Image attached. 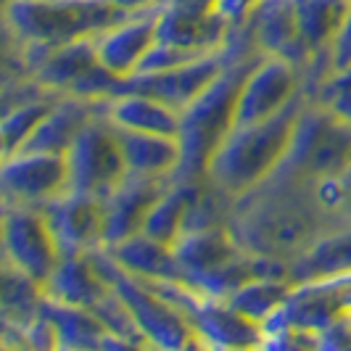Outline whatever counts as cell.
<instances>
[{
    "label": "cell",
    "instance_id": "484cf974",
    "mask_svg": "<svg viewBox=\"0 0 351 351\" xmlns=\"http://www.w3.org/2000/svg\"><path fill=\"white\" fill-rule=\"evenodd\" d=\"M43 315L51 319L58 338V349H104L108 330L90 309L69 306L45 296Z\"/></svg>",
    "mask_w": 351,
    "mask_h": 351
},
{
    "label": "cell",
    "instance_id": "3957f363",
    "mask_svg": "<svg viewBox=\"0 0 351 351\" xmlns=\"http://www.w3.org/2000/svg\"><path fill=\"white\" fill-rule=\"evenodd\" d=\"M122 19L127 14L106 0H5V27L27 61L37 56L35 66L53 48L98 37Z\"/></svg>",
    "mask_w": 351,
    "mask_h": 351
},
{
    "label": "cell",
    "instance_id": "8992f818",
    "mask_svg": "<svg viewBox=\"0 0 351 351\" xmlns=\"http://www.w3.org/2000/svg\"><path fill=\"white\" fill-rule=\"evenodd\" d=\"M90 256H93L95 267L101 269L106 282L130 306V312L135 317L141 333L145 335L148 346H158V349H188V346H198V338L193 333L191 319L182 315L175 304H169L161 293H156L148 282H143L135 275L124 272L122 267L106 254V248L90 251Z\"/></svg>",
    "mask_w": 351,
    "mask_h": 351
},
{
    "label": "cell",
    "instance_id": "1f68e13d",
    "mask_svg": "<svg viewBox=\"0 0 351 351\" xmlns=\"http://www.w3.org/2000/svg\"><path fill=\"white\" fill-rule=\"evenodd\" d=\"M259 3L262 0H219V14L228 19L232 27H241Z\"/></svg>",
    "mask_w": 351,
    "mask_h": 351
},
{
    "label": "cell",
    "instance_id": "d6986e66",
    "mask_svg": "<svg viewBox=\"0 0 351 351\" xmlns=\"http://www.w3.org/2000/svg\"><path fill=\"white\" fill-rule=\"evenodd\" d=\"M106 254L122 267L124 272L148 282H188L182 264L177 262L175 248L161 243L156 238L138 232L119 243L104 246ZM191 285V282H188Z\"/></svg>",
    "mask_w": 351,
    "mask_h": 351
},
{
    "label": "cell",
    "instance_id": "ac0fdd59",
    "mask_svg": "<svg viewBox=\"0 0 351 351\" xmlns=\"http://www.w3.org/2000/svg\"><path fill=\"white\" fill-rule=\"evenodd\" d=\"M351 275V219H338L330 225L312 246L291 262V282L335 280Z\"/></svg>",
    "mask_w": 351,
    "mask_h": 351
},
{
    "label": "cell",
    "instance_id": "7a4b0ae2",
    "mask_svg": "<svg viewBox=\"0 0 351 351\" xmlns=\"http://www.w3.org/2000/svg\"><path fill=\"white\" fill-rule=\"evenodd\" d=\"M304 98L306 93L264 122L235 124L214 151L206 177L238 201L272 180L291 148Z\"/></svg>",
    "mask_w": 351,
    "mask_h": 351
},
{
    "label": "cell",
    "instance_id": "8fae6325",
    "mask_svg": "<svg viewBox=\"0 0 351 351\" xmlns=\"http://www.w3.org/2000/svg\"><path fill=\"white\" fill-rule=\"evenodd\" d=\"M0 182L5 204L43 209L51 201L69 193V164L61 154L19 151L14 156L3 158Z\"/></svg>",
    "mask_w": 351,
    "mask_h": 351
},
{
    "label": "cell",
    "instance_id": "52a82bcc",
    "mask_svg": "<svg viewBox=\"0 0 351 351\" xmlns=\"http://www.w3.org/2000/svg\"><path fill=\"white\" fill-rule=\"evenodd\" d=\"M66 164L69 191L98 198L111 195L130 175L117 130L104 114L95 117L80 132V138L71 143V148L66 151Z\"/></svg>",
    "mask_w": 351,
    "mask_h": 351
},
{
    "label": "cell",
    "instance_id": "83f0119b",
    "mask_svg": "<svg viewBox=\"0 0 351 351\" xmlns=\"http://www.w3.org/2000/svg\"><path fill=\"white\" fill-rule=\"evenodd\" d=\"M45 285L3 259V325L27 328L43 312Z\"/></svg>",
    "mask_w": 351,
    "mask_h": 351
},
{
    "label": "cell",
    "instance_id": "7402d4cb",
    "mask_svg": "<svg viewBox=\"0 0 351 351\" xmlns=\"http://www.w3.org/2000/svg\"><path fill=\"white\" fill-rule=\"evenodd\" d=\"M108 282L88 254H64L45 282V296L69 306L93 309L108 293Z\"/></svg>",
    "mask_w": 351,
    "mask_h": 351
},
{
    "label": "cell",
    "instance_id": "5bb4252c",
    "mask_svg": "<svg viewBox=\"0 0 351 351\" xmlns=\"http://www.w3.org/2000/svg\"><path fill=\"white\" fill-rule=\"evenodd\" d=\"M185 317L193 325L198 346H219V349L264 346V325L238 312L228 299L198 296Z\"/></svg>",
    "mask_w": 351,
    "mask_h": 351
},
{
    "label": "cell",
    "instance_id": "e0dca14e",
    "mask_svg": "<svg viewBox=\"0 0 351 351\" xmlns=\"http://www.w3.org/2000/svg\"><path fill=\"white\" fill-rule=\"evenodd\" d=\"M101 114H104V101H93L82 95H61L21 151L66 156V151L80 138V132Z\"/></svg>",
    "mask_w": 351,
    "mask_h": 351
},
{
    "label": "cell",
    "instance_id": "d6a6232c",
    "mask_svg": "<svg viewBox=\"0 0 351 351\" xmlns=\"http://www.w3.org/2000/svg\"><path fill=\"white\" fill-rule=\"evenodd\" d=\"M106 3H111L114 8H119L127 16H132V14H145V11H154V8L161 5V0H106Z\"/></svg>",
    "mask_w": 351,
    "mask_h": 351
},
{
    "label": "cell",
    "instance_id": "5b68a950",
    "mask_svg": "<svg viewBox=\"0 0 351 351\" xmlns=\"http://www.w3.org/2000/svg\"><path fill=\"white\" fill-rule=\"evenodd\" d=\"M351 167V124L341 122L325 106L304 98L293 141L275 177L315 185Z\"/></svg>",
    "mask_w": 351,
    "mask_h": 351
},
{
    "label": "cell",
    "instance_id": "4316f807",
    "mask_svg": "<svg viewBox=\"0 0 351 351\" xmlns=\"http://www.w3.org/2000/svg\"><path fill=\"white\" fill-rule=\"evenodd\" d=\"M35 82V80H32ZM64 93H53L35 85V90L19 101L16 106H8L5 108V117L0 124V135H3V158L19 154L27 141L35 135V130L43 124V119L51 114V108L56 106V101L61 98Z\"/></svg>",
    "mask_w": 351,
    "mask_h": 351
},
{
    "label": "cell",
    "instance_id": "4fadbf2b",
    "mask_svg": "<svg viewBox=\"0 0 351 351\" xmlns=\"http://www.w3.org/2000/svg\"><path fill=\"white\" fill-rule=\"evenodd\" d=\"M43 211L64 254H88L95 248H104V198L69 191L51 201L48 206H43Z\"/></svg>",
    "mask_w": 351,
    "mask_h": 351
},
{
    "label": "cell",
    "instance_id": "f1b7e54d",
    "mask_svg": "<svg viewBox=\"0 0 351 351\" xmlns=\"http://www.w3.org/2000/svg\"><path fill=\"white\" fill-rule=\"evenodd\" d=\"M291 293H293V282L291 280L256 275V278L243 282L228 301L238 312H243L246 317L256 319L259 325H267L285 306V301L291 299Z\"/></svg>",
    "mask_w": 351,
    "mask_h": 351
},
{
    "label": "cell",
    "instance_id": "4dcf8cb0",
    "mask_svg": "<svg viewBox=\"0 0 351 351\" xmlns=\"http://www.w3.org/2000/svg\"><path fill=\"white\" fill-rule=\"evenodd\" d=\"M351 66V8L346 14V21L341 27V32L335 37L330 56H328V69H349Z\"/></svg>",
    "mask_w": 351,
    "mask_h": 351
},
{
    "label": "cell",
    "instance_id": "7c38bea8",
    "mask_svg": "<svg viewBox=\"0 0 351 351\" xmlns=\"http://www.w3.org/2000/svg\"><path fill=\"white\" fill-rule=\"evenodd\" d=\"M241 29L246 32L251 45L264 56L288 58L301 69L315 64L312 53L304 45L293 0H262L241 24Z\"/></svg>",
    "mask_w": 351,
    "mask_h": 351
},
{
    "label": "cell",
    "instance_id": "f546056e",
    "mask_svg": "<svg viewBox=\"0 0 351 351\" xmlns=\"http://www.w3.org/2000/svg\"><path fill=\"white\" fill-rule=\"evenodd\" d=\"M309 98L325 106L341 122L351 124V66L349 69H333L317 80Z\"/></svg>",
    "mask_w": 351,
    "mask_h": 351
},
{
    "label": "cell",
    "instance_id": "30bf717a",
    "mask_svg": "<svg viewBox=\"0 0 351 351\" xmlns=\"http://www.w3.org/2000/svg\"><path fill=\"white\" fill-rule=\"evenodd\" d=\"M304 95V69L280 56H259L235 104V124L264 122Z\"/></svg>",
    "mask_w": 351,
    "mask_h": 351
},
{
    "label": "cell",
    "instance_id": "9c48e42d",
    "mask_svg": "<svg viewBox=\"0 0 351 351\" xmlns=\"http://www.w3.org/2000/svg\"><path fill=\"white\" fill-rule=\"evenodd\" d=\"M64 251L58 246L45 211L5 204L3 211V259L37 282H48Z\"/></svg>",
    "mask_w": 351,
    "mask_h": 351
},
{
    "label": "cell",
    "instance_id": "6da1fadb",
    "mask_svg": "<svg viewBox=\"0 0 351 351\" xmlns=\"http://www.w3.org/2000/svg\"><path fill=\"white\" fill-rule=\"evenodd\" d=\"M328 219L315 185L272 177L238 201L230 230L248 254L291 264L330 228Z\"/></svg>",
    "mask_w": 351,
    "mask_h": 351
},
{
    "label": "cell",
    "instance_id": "cb8c5ba5",
    "mask_svg": "<svg viewBox=\"0 0 351 351\" xmlns=\"http://www.w3.org/2000/svg\"><path fill=\"white\" fill-rule=\"evenodd\" d=\"M293 3L306 51L312 53L315 61L317 58L328 61L335 37L346 21L351 0H293Z\"/></svg>",
    "mask_w": 351,
    "mask_h": 351
},
{
    "label": "cell",
    "instance_id": "603a6c76",
    "mask_svg": "<svg viewBox=\"0 0 351 351\" xmlns=\"http://www.w3.org/2000/svg\"><path fill=\"white\" fill-rule=\"evenodd\" d=\"M117 130L124 161L130 175L143 177H172L182 164V143L177 135H151V132H130Z\"/></svg>",
    "mask_w": 351,
    "mask_h": 351
},
{
    "label": "cell",
    "instance_id": "ba28073f",
    "mask_svg": "<svg viewBox=\"0 0 351 351\" xmlns=\"http://www.w3.org/2000/svg\"><path fill=\"white\" fill-rule=\"evenodd\" d=\"M246 51H254V48H241V45L230 43L225 51L206 53V56L188 61L182 66H175V69L132 74V77L119 82L117 93H127V90L130 93H145V95H154L164 104L175 106L177 111H182V108L193 104L201 93H206L217 82V77L228 69L238 53Z\"/></svg>",
    "mask_w": 351,
    "mask_h": 351
},
{
    "label": "cell",
    "instance_id": "44dd1931",
    "mask_svg": "<svg viewBox=\"0 0 351 351\" xmlns=\"http://www.w3.org/2000/svg\"><path fill=\"white\" fill-rule=\"evenodd\" d=\"M104 117L119 130L151 132V135H180V117L175 106L164 104L145 93H117L104 101Z\"/></svg>",
    "mask_w": 351,
    "mask_h": 351
},
{
    "label": "cell",
    "instance_id": "277c9868",
    "mask_svg": "<svg viewBox=\"0 0 351 351\" xmlns=\"http://www.w3.org/2000/svg\"><path fill=\"white\" fill-rule=\"evenodd\" d=\"M262 53L246 51L232 58L228 69L217 77V82L206 93H201L180 117V143H182V164L175 180H206V169L214 151L235 127V104L246 80L248 69L256 64Z\"/></svg>",
    "mask_w": 351,
    "mask_h": 351
},
{
    "label": "cell",
    "instance_id": "9a60e30c",
    "mask_svg": "<svg viewBox=\"0 0 351 351\" xmlns=\"http://www.w3.org/2000/svg\"><path fill=\"white\" fill-rule=\"evenodd\" d=\"M156 40L158 8L145 11V14H132L95 37L98 61L117 80H127L141 69L143 58L156 45Z\"/></svg>",
    "mask_w": 351,
    "mask_h": 351
},
{
    "label": "cell",
    "instance_id": "d4e9b609",
    "mask_svg": "<svg viewBox=\"0 0 351 351\" xmlns=\"http://www.w3.org/2000/svg\"><path fill=\"white\" fill-rule=\"evenodd\" d=\"M201 182L204 180H198V182L172 180L164 195L154 204V209L148 211L143 232L161 241V243H167V246H175V241L185 230V219H188V211H191L195 195H198Z\"/></svg>",
    "mask_w": 351,
    "mask_h": 351
},
{
    "label": "cell",
    "instance_id": "ffe728a7",
    "mask_svg": "<svg viewBox=\"0 0 351 351\" xmlns=\"http://www.w3.org/2000/svg\"><path fill=\"white\" fill-rule=\"evenodd\" d=\"M235 27L219 11L214 14H182L175 8H158V40L175 43L201 53L225 51Z\"/></svg>",
    "mask_w": 351,
    "mask_h": 351
},
{
    "label": "cell",
    "instance_id": "2e32d148",
    "mask_svg": "<svg viewBox=\"0 0 351 351\" xmlns=\"http://www.w3.org/2000/svg\"><path fill=\"white\" fill-rule=\"evenodd\" d=\"M172 177H143L127 175L124 182L111 195L104 198L106 206V232L104 246L119 243L130 235L143 232L145 217L154 209L164 191L169 188Z\"/></svg>",
    "mask_w": 351,
    "mask_h": 351
}]
</instances>
